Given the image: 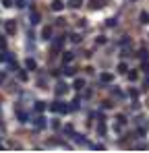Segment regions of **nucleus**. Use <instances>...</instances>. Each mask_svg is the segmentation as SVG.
I'll return each instance as SVG.
<instances>
[{
	"instance_id": "nucleus-13",
	"label": "nucleus",
	"mask_w": 149,
	"mask_h": 153,
	"mask_svg": "<svg viewBox=\"0 0 149 153\" xmlns=\"http://www.w3.org/2000/svg\"><path fill=\"white\" fill-rule=\"evenodd\" d=\"M44 108H46V105H44V102H37V103H35V110H37V112H42Z\"/></svg>"
},
{
	"instance_id": "nucleus-5",
	"label": "nucleus",
	"mask_w": 149,
	"mask_h": 153,
	"mask_svg": "<svg viewBox=\"0 0 149 153\" xmlns=\"http://www.w3.org/2000/svg\"><path fill=\"white\" fill-rule=\"evenodd\" d=\"M42 35H44V39H50V35H52V29H50V27H44Z\"/></svg>"
},
{
	"instance_id": "nucleus-8",
	"label": "nucleus",
	"mask_w": 149,
	"mask_h": 153,
	"mask_svg": "<svg viewBox=\"0 0 149 153\" xmlns=\"http://www.w3.org/2000/svg\"><path fill=\"white\" fill-rule=\"evenodd\" d=\"M62 60H64V62H71V60H73V54H71V52H66V54L62 56Z\"/></svg>"
},
{
	"instance_id": "nucleus-2",
	"label": "nucleus",
	"mask_w": 149,
	"mask_h": 153,
	"mask_svg": "<svg viewBox=\"0 0 149 153\" xmlns=\"http://www.w3.org/2000/svg\"><path fill=\"white\" fill-rule=\"evenodd\" d=\"M89 6L95 10V8H101V6H104V2H101V0H91V4H89Z\"/></svg>"
},
{
	"instance_id": "nucleus-11",
	"label": "nucleus",
	"mask_w": 149,
	"mask_h": 153,
	"mask_svg": "<svg viewBox=\"0 0 149 153\" xmlns=\"http://www.w3.org/2000/svg\"><path fill=\"white\" fill-rule=\"evenodd\" d=\"M35 126H37V128L46 126V122H44V118H37V120H35Z\"/></svg>"
},
{
	"instance_id": "nucleus-7",
	"label": "nucleus",
	"mask_w": 149,
	"mask_h": 153,
	"mask_svg": "<svg viewBox=\"0 0 149 153\" xmlns=\"http://www.w3.org/2000/svg\"><path fill=\"white\" fill-rule=\"evenodd\" d=\"M101 81H104V83H110V81H112V75H110V73H104V75H101Z\"/></svg>"
},
{
	"instance_id": "nucleus-15",
	"label": "nucleus",
	"mask_w": 149,
	"mask_h": 153,
	"mask_svg": "<svg viewBox=\"0 0 149 153\" xmlns=\"http://www.w3.org/2000/svg\"><path fill=\"white\" fill-rule=\"evenodd\" d=\"M118 71H120V73H126V64H124V62H122V64H118Z\"/></svg>"
},
{
	"instance_id": "nucleus-12",
	"label": "nucleus",
	"mask_w": 149,
	"mask_h": 153,
	"mask_svg": "<svg viewBox=\"0 0 149 153\" xmlns=\"http://www.w3.org/2000/svg\"><path fill=\"white\" fill-rule=\"evenodd\" d=\"M141 23H149V15L147 13H141Z\"/></svg>"
},
{
	"instance_id": "nucleus-4",
	"label": "nucleus",
	"mask_w": 149,
	"mask_h": 153,
	"mask_svg": "<svg viewBox=\"0 0 149 153\" xmlns=\"http://www.w3.org/2000/svg\"><path fill=\"white\" fill-rule=\"evenodd\" d=\"M62 6H64V4H62V0H54V4H52V8H54V10H62Z\"/></svg>"
},
{
	"instance_id": "nucleus-3",
	"label": "nucleus",
	"mask_w": 149,
	"mask_h": 153,
	"mask_svg": "<svg viewBox=\"0 0 149 153\" xmlns=\"http://www.w3.org/2000/svg\"><path fill=\"white\" fill-rule=\"evenodd\" d=\"M15 29H17L15 21H8V23H6V31H8V33H15Z\"/></svg>"
},
{
	"instance_id": "nucleus-10",
	"label": "nucleus",
	"mask_w": 149,
	"mask_h": 153,
	"mask_svg": "<svg viewBox=\"0 0 149 153\" xmlns=\"http://www.w3.org/2000/svg\"><path fill=\"white\" fill-rule=\"evenodd\" d=\"M64 91H66V85H64V83H62V85H58V89H56V93L60 95V93H64Z\"/></svg>"
},
{
	"instance_id": "nucleus-1",
	"label": "nucleus",
	"mask_w": 149,
	"mask_h": 153,
	"mask_svg": "<svg viewBox=\"0 0 149 153\" xmlns=\"http://www.w3.org/2000/svg\"><path fill=\"white\" fill-rule=\"evenodd\" d=\"M52 110H54L56 114H60V112L64 114V112H69L71 108H69V105H66L64 102H54V103H52Z\"/></svg>"
},
{
	"instance_id": "nucleus-16",
	"label": "nucleus",
	"mask_w": 149,
	"mask_h": 153,
	"mask_svg": "<svg viewBox=\"0 0 149 153\" xmlns=\"http://www.w3.org/2000/svg\"><path fill=\"white\" fill-rule=\"evenodd\" d=\"M128 79H130V81H135V79H137V73H135V71H133V73H128Z\"/></svg>"
},
{
	"instance_id": "nucleus-19",
	"label": "nucleus",
	"mask_w": 149,
	"mask_h": 153,
	"mask_svg": "<svg viewBox=\"0 0 149 153\" xmlns=\"http://www.w3.org/2000/svg\"><path fill=\"white\" fill-rule=\"evenodd\" d=\"M0 81H2V75H0Z\"/></svg>"
},
{
	"instance_id": "nucleus-14",
	"label": "nucleus",
	"mask_w": 149,
	"mask_h": 153,
	"mask_svg": "<svg viewBox=\"0 0 149 153\" xmlns=\"http://www.w3.org/2000/svg\"><path fill=\"white\" fill-rule=\"evenodd\" d=\"M71 6H73V8H79V6H81V0H71Z\"/></svg>"
},
{
	"instance_id": "nucleus-18",
	"label": "nucleus",
	"mask_w": 149,
	"mask_h": 153,
	"mask_svg": "<svg viewBox=\"0 0 149 153\" xmlns=\"http://www.w3.org/2000/svg\"><path fill=\"white\" fill-rule=\"evenodd\" d=\"M4 58H6V56H4V54H0V60H4Z\"/></svg>"
},
{
	"instance_id": "nucleus-9",
	"label": "nucleus",
	"mask_w": 149,
	"mask_h": 153,
	"mask_svg": "<svg viewBox=\"0 0 149 153\" xmlns=\"http://www.w3.org/2000/svg\"><path fill=\"white\" fill-rule=\"evenodd\" d=\"M25 66H27V68H31V71H33V68H35V60H27V62H25Z\"/></svg>"
},
{
	"instance_id": "nucleus-17",
	"label": "nucleus",
	"mask_w": 149,
	"mask_h": 153,
	"mask_svg": "<svg viewBox=\"0 0 149 153\" xmlns=\"http://www.w3.org/2000/svg\"><path fill=\"white\" fill-rule=\"evenodd\" d=\"M4 2V6H10V0H2Z\"/></svg>"
},
{
	"instance_id": "nucleus-6",
	"label": "nucleus",
	"mask_w": 149,
	"mask_h": 153,
	"mask_svg": "<svg viewBox=\"0 0 149 153\" xmlns=\"http://www.w3.org/2000/svg\"><path fill=\"white\" fill-rule=\"evenodd\" d=\"M83 85H85L83 79H77V81H74V89H83Z\"/></svg>"
}]
</instances>
